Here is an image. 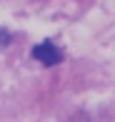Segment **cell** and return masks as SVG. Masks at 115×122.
Here are the masks:
<instances>
[{
	"mask_svg": "<svg viewBox=\"0 0 115 122\" xmlns=\"http://www.w3.org/2000/svg\"><path fill=\"white\" fill-rule=\"evenodd\" d=\"M10 42H13V35H10L5 27H0V50H5V47L10 45Z\"/></svg>",
	"mask_w": 115,
	"mask_h": 122,
	"instance_id": "obj_2",
	"label": "cell"
},
{
	"mask_svg": "<svg viewBox=\"0 0 115 122\" xmlns=\"http://www.w3.org/2000/svg\"><path fill=\"white\" fill-rule=\"evenodd\" d=\"M30 55H33V60H38V62L45 65V67H53V65L63 62V50H60L55 42H50V40L38 42V45L30 50Z\"/></svg>",
	"mask_w": 115,
	"mask_h": 122,
	"instance_id": "obj_1",
	"label": "cell"
}]
</instances>
